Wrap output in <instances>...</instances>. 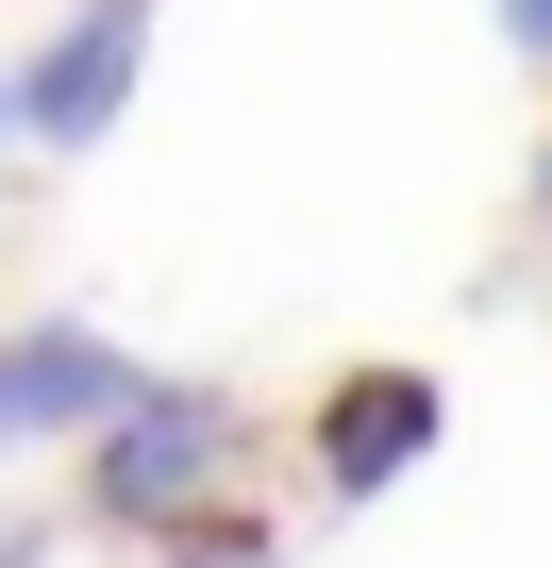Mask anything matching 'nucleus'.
<instances>
[{"label":"nucleus","mask_w":552,"mask_h":568,"mask_svg":"<svg viewBox=\"0 0 552 568\" xmlns=\"http://www.w3.org/2000/svg\"><path fill=\"white\" fill-rule=\"evenodd\" d=\"M134 385H151V368H134L101 318H18V335H0V452H68V435H101Z\"/></svg>","instance_id":"obj_4"},{"label":"nucleus","mask_w":552,"mask_h":568,"mask_svg":"<svg viewBox=\"0 0 552 568\" xmlns=\"http://www.w3.org/2000/svg\"><path fill=\"white\" fill-rule=\"evenodd\" d=\"M51 535H68V518H0V568H51Z\"/></svg>","instance_id":"obj_7"},{"label":"nucleus","mask_w":552,"mask_h":568,"mask_svg":"<svg viewBox=\"0 0 552 568\" xmlns=\"http://www.w3.org/2000/svg\"><path fill=\"white\" fill-rule=\"evenodd\" d=\"M0 151H18V101H0Z\"/></svg>","instance_id":"obj_9"},{"label":"nucleus","mask_w":552,"mask_h":568,"mask_svg":"<svg viewBox=\"0 0 552 568\" xmlns=\"http://www.w3.org/2000/svg\"><path fill=\"white\" fill-rule=\"evenodd\" d=\"M151 34H168V0H68V18L0 68V101H18V151H51V168H84L118 118H134V84H151Z\"/></svg>","instance_id":"obj_2"},{"label":"nucleus","mask_w":552,"mask_h":568,"mask_svg":"<svg viewBox=\"0 0 552 568\" xmlns=\"http://www.w3.org/2000/svg\"><path fill=\"white\" fill-rule=\"evenodd\" d=\"M234 452H251V402L201 385V368H151L101 435H68V501H84V535H134V551H151L184 501L234 485Z\"/></svg>","instance_id":"obj_1"},{"label":"nucleus","mask_w":552,"mask_h":568,"mask_svg":"<svg viewBox=\"0 0 552 568\" xmlns=\"http://www.w3.org/2000/svg\"><path fill=\"white\" fill-rule=\"evenodd\" d=\"M151 568H285V518L218 485V501H184V518L151 535Z\"/></svg>","instance_id":"obj_5"},{"label":"nucleus","mask_w":552,"mask_h":568,"mask_svg":"<svg viewBox=\"0 0 552 568\" xmlns=\"http://www.w3.org/2000/svg\"><path fill=\"white\" fill-rule=\"evenodd\" d=\"M502 51H519V68H552V0H502Z\"/></svg>","instance_id":"obj_6"},{"label":"nucleus","mask_w":552,"mask_h":568,"mask_svg":"<svg viewBox=\"0 0 552 568\" xmlns=\"http://www.w3.org/2000/svg\"><path fill=\"white\" fill-rule=\"evenodd\" d=\"M435 435H452V385L402 368V352H352V368L302 402V468H319V501H385Z\"/></svg>","instance_id":"obj_3"},{"label":"nucleus","mask_w":552,"mask_h":568,"mask_svg":"<svg viewBox=\"0 0 552 568\" xmlns=\"http://www.w3.org/2000/svg\"><path fill=\"white\" fill-rule=\"evenodd\" d=\"M519 234H552V134H535V168H519Z\"/></svg>","instance_id":"obj_8"}]
</instances>
